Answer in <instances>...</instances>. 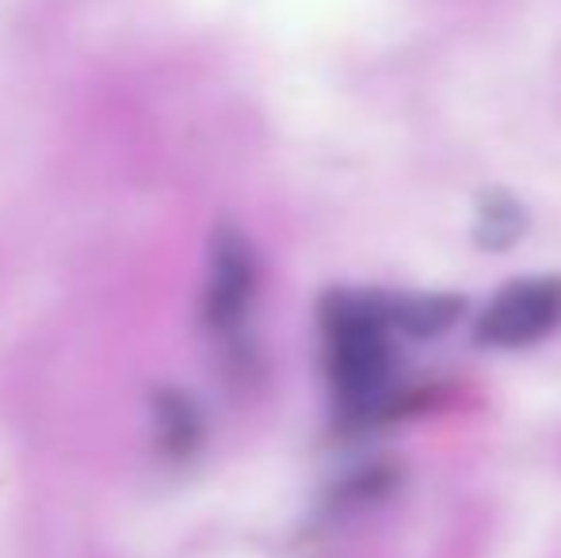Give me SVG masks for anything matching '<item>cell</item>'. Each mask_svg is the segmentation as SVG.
<instances>
[{
	"label": "cell",
	"mask_w": 561,
	"mask_h": 558,
	"mask_svg": "<svg viewBox=\"0 0 561 558\" xmlns=\"http://www.w3.org/2000/svg\"><path fill=\"white\" fill-rule=\"evenodd\" d=\"M153 429H157V444L164 455L172 459H184L199 447L203 440V418L195 410V402L180 390H161L153 402Z\"/></svg>",
	"instance_id": "cell-4"
},
{
	"label": "cell",
	"mask_w": 561,
	"mask_h": 558,
	"mask_svg": "<svg viewBox=\"0 0 561 558\" xmlns=\"http://www.w3.org/2000/svg\"><path fill=\"white\" fill-rule=\"evenodd\" d=\"M393 321L382 295L333 291L321 303V364L336 410L347 421H375L393 395Z\"/></svg>",
	"instance_id": "cell-1"
},
{
	"label": "cell",
	"mask_w": 561,
	"mask_h": 558,
	"mask_svg": "<svg viewBox=\"0 0 561 558\" xmlns=\"http://www.w3.org/2000/svg\"><path fill=\"white\" fill-rule=\"evenodd\" d=\"M561 326V280L531 276L504 283L478 318V341L489 349H524Z\"/></svg>",
	"instance_id": "cell-3"
},
{
	"label": "cell",
	"mask_w": 561,
	"mask_h": 558,
	"mask_svg": "<svg viewBox=\"0 0 561 558\" xmlns=\"http://www.w3.org/2000/svg\"><path fill=\"white\" fill-rule=\"evenodd\" d=\"M256 283L260 272L252 246L233 226H222L215 234V241H210L207 287H203V326L226 349H241L244 329H249L252 318V303H256Z\"/></svg>",
	"instance_id": "cell-2"
},
{
	"label": "cell",
	"mask_w": 561,
	"mask_h": 558,
	"mask_svg": "<svg viewBox=\"0 0 561 558\" xmlns=\"http://www.w3.org/2000/svg\"><path fill=\"white\" fill-rule=\"evenodd\" d=\"M489 230L501 234V238H496V246H504V241H512L519 230H524V215H519L516 200H508V195H496V200H489L485 207H481V226H478V234L485 238Z\"/></svg>",
	"instance_id": "cell-6"
},
{
	"label": "cell",
	"mask_w": 561,
	"mask_h": 558,
	"mask_svg": "<svg viewBox=\"0 0 561 558\" xmlns=\"http://www.w3.org/2000/svg\"><path fill=\"white\" fill-rule=\"evenodd\" d=\"M386 314H390L393 329H405L413 337H432L439 329L455 326L462 314V298L458 295H405V298H386Z\"/></svg>",
	"instance_id": "cell-5"
}]
</instances>
